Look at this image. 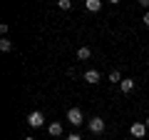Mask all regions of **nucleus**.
I'll return each mask as SVG.
<instances>
[{"instance_id":"nucleus-11","label":"nucleus","mask_w":149,"mask_h":140,"mask_svg":"<svg viewBox=\"0 0 149 140\" xmlns=\"http://www.w3.org/2000/svg\"><path fill=\"white\" fill-rule=\"evenodd\" d=\"M109 80H112V83H122L124 78H122V73H119V70H112V73H109Z\"/></svg>"},{"instance_id":"nucleus-9","label":"nucleus","mask_w":149,"mask_h":140,"mask_svg":"<svg viewBox=\"0 0 149 140\" xmlns=\"http://www.w3.org/2000/svg\"><path fill=\"white\" fill-rule=\"evenodd\" d=\"M90 55H92L90 48H80V50H77V60H87Z\"/></svg>"},{"instance_id":"nucleus-2","label":"nucleus","mask_w":149,"mask_h":140,"mask_svg":"<svg viewBox=\"0 0 149 140\" xmlns=\"http://www.w3.org/2000/svg\"><path fill=\"white\" fill-rule=\"evenodd\" d=\"M67 120L74 125V128L82 125V123H85V120H82V110H80V108H70V110H67Z\"/></svg>"},{"instance_id":"nucleus-1","label":"nucleus","mask_w":149,"mask_h":140,"mask_svg":"<svg viewBox=\"0 0 149 140\" xmlns=\"http://www.w3.org/2000/svg\"><path fill=\"white\" fill-rule=\"evenodd\" d=\"M27 125H30V128H40V125H45V115L40 113V110H32V113L27 115Z\"/></svg>"},{"instance_id":"nucleus-16","label":"nucleus","mask_w":149,"mask_h":140,"mask_svg":"<svg viewBox=\"0 0 149 140\" xmlns=\"http://www.w3.org/2000/svg\"><path fill=\"white\" fill-rule=\"evenodd\" d=\"M25 140H35V138H25Z\"/></svg>"},{"instance_id":"nucleus-10","label":"nucleus","mask_w":149,"mask_h":140,"mask_svg":"<svg viewBox=\"0 0 149 140\" xmlns=\"http://www.w3.org/2000/svg\"><path fill=\"white\" fill-rule=\"evenodd\" d=\"M0 50H3V53H10V50H13V43H10L8 38H3V40H0Z\"/></svg>"},{"instance_id":"nucleus-13","label":"nucleus","mask_w":149,"mask_h":140,"mask_svg":"<svg viewBox=\"0 0 149 140\" xmlns=\"http://www.w3.org/2000/svg\"><path fill=\"white\" fill-rule=\"evenodd\" d=\"M67 140H82V138H80L77 133H72V135H67Z\"/></svg>"},{"instance_id":"nucleus-14","label":"nucleus","mask_w":149,"mask_h":140,"mask_svg":"<svg viewBox=\"0 0 149 140\" xmlns=\"http://www.w3.org/2000/svg\"><path fill=\"white\" fill-rule=\"evenodd\" d=\"M144 25H149V10L144 13Z\"/></svg>"},{"instance_id":"nucleus-8","label":"nucleus","mask_w":149,"mask_h":140,"mask_svg":"<svg viewBox=\"0 0 149 140\" xmlns=\"http://www.w3.org/2000/svg\"><path fill=\"white\" fill-rule=\"evenodd\" d=\"M85 8H87L90 13H97V10L102 8V3H100V0H87V3H85Z\"/></svg>"},{"instance_id":"nucleus-12","label":"nucleus","mask_w":149,"mask_h":140,"mask_svg":"<svg viewBox=\"0 0 149 140\" xmlns=\"http://www.w3.org/2000/svg\"><path fill=\"white\" fill-rule=\"evenodd\" d=\"M70 5H72V3H70V0H60V8H62V10H67Z\"/></svg>"},{"instance_id":"nucleus-3","label":"nucleus","mask_w":149,"mask_h":140,"mask_svg":"<svg viewBox=\"0 0 149 140\" xmlns=\"http://www.w3.org/2000/svg\"><path fill=\"white\" fill-rule=\"evenodd\" d=\"M90 133H92V135H100V133H104V120L95 115V118L90 120Z\"/></svg>"},{"instance_id":"nucleus-7","label":"nucleus","mask_w":149,"mask_h":140,"mask_svg":"<svg viewBox=\"0 0 149 140\" xmlns=\"http://www.w3.org/2000/svg\"><path fill=\"white\" fill-rule=\"evenodd\" d=\"M47 133L52 135V138H60V135H62V125H60V123H50L47 125Z\"/></svg>"},{"instance_id":"nucleus-6","label":"nucleus","mask_w":149,"mask_h":140,"mask_svg":"<svg viewBox=\"0 0 149 140\" xmlns=\"http://www.w3.org/2000/svg\"><path fill=\"white\" fill-rule=\"evenodd\" d=\"M85 80L90 83V85H97V83H100V73H97V70H87V73H85Z\"/></svg>"},{"instance_id":"nucleus-5","label":"nucleus","mask_w":149,"mask_h":140,"mask_svg":"<svg viewBox=\"0 0 149 140\" xmlns=\"http://www.w3.org/2000/svg\"><path fill=\"white\" fill-rule=\"evenodd\" d=\"M119 88H122V93H124V95H129V93L134 90V80H132V78H124V80L119 83Z\"/></svg>"},{"instance_id":"nucleus-15","label":"nucleus","mask_w":149,"mask_h":140,"mask_svg":"<svg viewBox=\"0 0 149 140\" xmlns=\"http://www.w3.org/2000/svg\"><path fill=\"white\" fill-rule=\"evenodd\" d=\"M144 125H147V128H149V118H147V120H144Z\"/></svg>"},{"instance_id":"nucleus-4","label":"nucleus","mask_w":149,"mask_h":140,"mask_svg":"<svg viewBox=\"0 0 149 140\" xmlns=\"http://www.w3.org/2000/svg\"><path fill=\"white\" fill-rule=\"evenodd\" d=\"M129 133H132L134 138H144V133H147V125H144V123H134L132 128H129Z\"/></svg>"}]
</instances>
